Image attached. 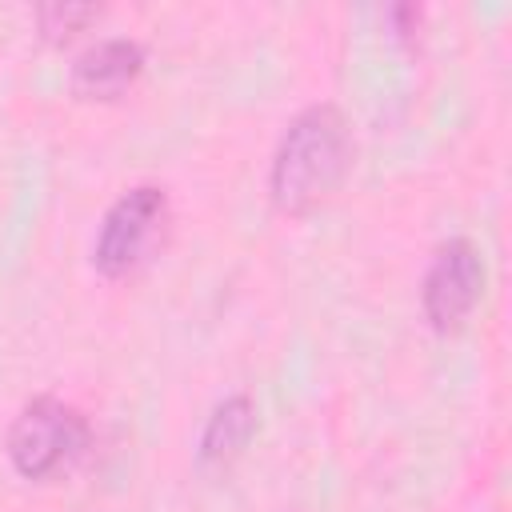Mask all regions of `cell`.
I'll return each mask as SVG.
<instances>
[{
    "instance_id": "obj_1",
    "label": "cell",
    "mask_w": 512,
    "mask_h": 512,
    "mask_svg": "<svg viewBox=\"0 0 512 512\" xmlns=\"http://www.w3.org/2000/svg\"><path fill=\"white\" fill-rule=\"evenodd\" d=\"M356 160V140L336 104H308L300 108L268 160V200L280 216H308L328 204Z\"/></svg>"
},
{
    "instance_id": "obj_2",
    "label": "cell",
    "mask_w": 512,
    "mask_h": 512,
    "mask_svg": "<svg viewBox=\"0 0 512 512\" xmlns=\"http://www.w3.org/2000/svg\"><path fill=\"white\" fill-rule=\"evenodd\" d=\"M92 448L88 416L60 396H32L8 424L4 456L20 480L48 484Z\"/></svg>"
},
{
    "instance_id": "obj_3",
    "label": "cell",
    "mask_w": 512,
    "mask_h": 512,
    "mask_svg": "<svg viewBox=\"0 0 512 512\" xmlns=\"http://www.w3.org/2000/svg\"><path fill=\"white\" fill-rule=\"evenodd\" d=\"M168 228V192L160 184H136L120 192L92 240V268L104 280L132 276L164 240Z\"/></svg>"
},
{
    "instance_id": "obj_4",
    "label": "cell",
    "mask_w": 512,
    "mask_h": 512,
    "mask_svg": "<svg viewBox=\"0 0 512 512\" xmlns=\"http://www.w3.org/2000/svg\"><path fill=\"white\" fill-rule=\"evenodd\" d=\"M484 296V256L468 236H448L432 248L420 280V312L432 332L452 336L468 324Z\"/></svg>"
},
{
    "instance_id": "obj_5",
    "label": "cell",
    "mask_w": 512,
    "mask_h": 512,
    "mask_svg": "<svg viewBox=\"0 0 512 512\" xmlns=\"http://www.w3.org/2000/svg\"><path fill=\"white\" fill-rule=\"evenodd\" d=\"M144 44L128 36H108L88 44L68 72V92L84 104H112L120 100L144 72Z\"/></svg>"
},
{
    "instance_id": "obj_6",
    "label": "cell",
    "mask_w": 512,
    "mask_h": 512,
    "mask_svg": "<svg viewBox=\"0 0 512 512\" xmlns=\"http://www.w3.org/2000/svg\"><path fill=\"white\" fill-rule=\"evenodd\" d=\"M256 428H260L256 400H252L248 392L224 396V400L208 412V420H204V428H200V440H196V468H204V472H228V468L248 452Z\"/></svg>"
},
{
    "instance_id": "obj_7",
    "label": "cell",
    "mask_w": 512,
    "mask_h": 512,
    "mask_svg": "<svg viewBox=\"0 0 512 512\" xmlns=\"http://www.w3.org/2000/svg\"><path fill=\"white\" fill-rule=\"evenodd\" d=\"M104 16V4H76V0H64V4H40L36 8V28L48 44H72L80 32H88L96 20Z\"/></svg>"
},
{
    "instance_id": "obj_8",
    "label": "cell",
    "mask_w": 512,
    "mask_h": 512,
    "mask_svg": "<svg viewBox=\"0 0 512 512\" xmlns=\"http://www.w3.org/2000/svg\"><path fill=\"white\" fill-rule=\"evenodd\" d=\"M388 20L396 24V36H412V32H420L424 12L416 4H396V8H388Z\"/></svg>"
}]
</instances>
